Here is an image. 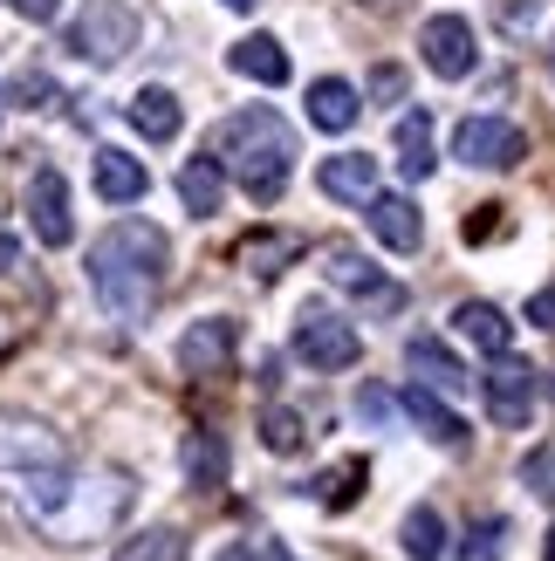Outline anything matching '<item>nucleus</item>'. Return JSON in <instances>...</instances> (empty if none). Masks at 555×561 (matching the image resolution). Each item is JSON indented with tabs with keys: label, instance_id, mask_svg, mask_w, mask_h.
I'll list each match as a JSON object with an SVG mask.
<instances>
[{
	"label": "nucleus",
	"instance_id": "f257e3e1",
	"mask_svg": "<svg viewBox=\"0 0 555 561\" xmlns=\"http://www.w3.org/2000/svg\"><path fill=\"white\" fill-rule=\"evenodd\" d=\"M165 261H172L165 233L145 227V219H124V227H110L90 247V288L117 322H145L158 288H165Z\"/></svg>",
	"mask_w": 555,
	"mask_h": 561
},
{
	"label": "nucleus",
	"instance_id": "f03ea898",
	"mask_svg": "<svg viewBox=\"0 0 555 561\" xmlns=\"http://www.w3.org/2000/svg\"><path fill=\"white\" fill-rule=\"evenodd\" d=\"M0 486H8L27 514L55 520L76 493V466H69V445L55 438L42 417H0Z\"/></svg>",
	"mask_w": 555,
	"mask_h": 561
},
{
	"label": "nucleus",
	"instance_id": "7ed1b4c3",
	"mask_svg": "<svg viewBox=\"0 0 555 561\" xmlns=\"http://www.w3.org/2000/svg\"><path fill=\"white\" fill-rule=\"evenodd\" d=\"M213 164L234 172L254 199H274V192L288 185V164H295V130L274 117V110H240V117L219 124Z\"/></svg>",
	"mask_w": 555,
	"mask_h": 561
},
{
	"label": "nucleus",
	"instance_id": "20e7f679",
	"mask_svg": "<svg viewBox=\"0 0 555 561\" xmlns=\"http://www.w3.org/2000/svg\"><path fill=\"white\" fill-rule=\"evenodd\" d=\"M69 48L82 62H124L137 48V8L131 0H90V8L76 14V27H69Z\"/></svg>",
	"mask_w": 555,
	"mask_h": 561
},
{
	"label": "nucleus",
	"instance_id": "39448f33",
	"mask_svg": "<svg viewBox=\"0 0 555 561\" xmlns=\"http://www.w3.org/2000/svg\"><path fill=\"white\" fill-rule=\"evenodd\" d=\"M295 356L309 363V370H350V363L364 356V335L343 316H329V308H302L295 316Z\"/></svg>",
	"mask_w": 555,
	"mask_h": 561
},
{
	"label": "nucleus",
	"instance_id": "423d86ee",
	"mask_svg": "<svg viewBox=\"0 0 555 561\" xmlns=\"http://www.w3.org/2000/svg\"><path fill=\"white\" fill-rule=\"evenodd\" d=\"M521 151H529V137H521L508 117H466L453 130V158L480 164V172H508V164H521Z\"/></svg>",
	"mask_w": 555,
	"mask_h": 561
},
{
	"label": "nucleus",
	"instance_id": "0eeeda50",
	"mask_svg": "<svg viewBox=\"0 0 555 561\" xmlns=\"http://www.w3.org/2000/svg\"><path fill=\"white\" fill-rule=\"evenodd\" d=\"M480 390H487V411H494V425L521 432V425H529V417H535L542 377L529 370V363H514V356H494V370L480 377Z\"/></svg>",
	"mask_w": 555,
	"mask_h": 561
},
{
	"label": "nucleus",
	"instance_id": "6e6552de",
	"mask_svg": "<svg viewBox=\"0 0 555 561\" xmlns=\"http://www.w3.org/2000/svg\"><path fill=\"white\" fill-rule=\"evenodd\" d=\"M234 350H240V322L206 316V322H192L179 335V370L185 377H227L234 370Z\"/></svg>",
	"mask_w": 555,
	"mask_h": 561
},
{
	"label": "nucleus",
	"instance_id": "1a4fd4ad",
	"mask_svg": "<svg viewBox=\"0 0 555 561\" xmlns=\"http://www.w3.org/2000/svg\"><path fill=\"white\" fill-rule=\"evenodd\" d=\"M419 48H426V69L432 76H446V82H460V76H474V21L466 14H432L426 27H419Z\"/></svg>",
	"mask_w": 555,
	"mask_h": 561
},
{
	"label": "nucleus",
	"instance_id": "9d476101",
	"mask_svg": "<svg viewBox=\"0 0 555 561\" xmlns=\"http://www.w3.org/2000/svg\"><path fill=\"white\" fill-rule=\"evenodd\" d=\"M27 219H35V240L42 247H69L76 240V213H69V179L42 164L35 185H27Z\"/></svg>",
	"mask_w": 555,
	"mask_h": 561
},
{
	"label": "nucleus",
	"instance_id": "9b49d317",
	"mask_svg": "<svg viewBox=\"0 0 555 561\" xmlns=\"http://www.w3.org/2000/svg\"><path fill=\"white\" fill-rule=\"evenodd\" d=\"M405 363H411V383L439 390V398H460V390H474V377H466V363L439 343V335H411L405 343Z\"/></svg>",
	"mask_w": 555,
	"mask_h": 561
},
{
	"label": "nucleus",
	"instance_id": "f8f14e48",
	"mask_svg": "<svg viewBox=\"0 0 555 561\" xmlns=\"http://www.w3.org/2000/svg\"><path fill=\"white\" fill-rule=\"evenodd\" d=\"M371 213V233L384 240V247H392V254H419V240H426V219H419V206H411L405 199V192H371V199H364Z\"/></svg>",
	"mask_w": 555,
	"mask_h": 561
},
{
	"label": "nucleus",
	"instance_id": "ddd939ff",
	"mask_svg": "<svg viewBox=\"0 0 555 561\" xmlns=\"http://www.w3.org/2000/svg\"><path fill=\"white\" fill-rule=\"evenodd\" d=\"M316 185L329 192V199H343V206H364L371 192H377V158H364V151H337V158H322Z\"/></svg>",
	"mask_w": 555,
	"mask_h": 561
},
{
	"label": "nucleus",
	"instance_id": "4468645a",
	"mask_svg": "<svg viewBox=\"0 0 555 561\" xmlns=\"http://www.w3.org/2000/svg\"><path fill=\"white\" fill-rule=\"evenodd\" d=\"M97 192H103L110 206H131V199H145V192H151L145 158H131V151H97Z\"/></svg>",
	"mask_w": 555,
	"mask_h": 561
},
{
	"label": "nucleus",
	"instance_id": "2eb2a0df",
	"mask_svg": "<svg viewBox=\"0 0 555 561\" xmlns=\"http://www.w3.org/2000/svg\"><path fill=\"white\" fill-rule=\"evenodd\" d=\"M453 322H460L466 343L487 350V356H508V350H514V322H508L494 301H460V308H453Z\"/></svg>",
	"mask_w": 555,
	"mask_h": 561
},
{
	"label": "nucleus",
	"instance_id": "dca6fc26",
	"mask_svg": "<svg viewBox=\"0 0 555 561\" xmlns=\"http://www.w3.org/2000/svg\"><path fill=\"white\" fill-rule=\"evenodd\" d=\"M356 110H364V96H356L343 76L309 82V124H316V130H350V124H356Z\"/></svg>",
	"mask_w": 555,
	"mask_h": 561
},
{
	"label": "nucleus",
	"instance_id": "f3484780",
	"mask_svg": "<svg viewBox=\"0 0 555 561\" xmlns=\"http://www.w3.org/2000/svg\"><path fill=\"white\" fill-rule=\"evenodd\" d=\"M234 76L261 82V90H282V82H288V55H282V42H274V35H247V42L234 48Z\"/></svg>",
	"mask_w": 555,
	"mask_h": 561
},
{
	"label": "nucleus",
	"instance_id": "a211bd4d",
	"mask_svg": "<svg viewBox=\"0 0 555 561\" xmlns=\"http://www.w3.org/2000/svg\"><path fill=\"white\" fill-rule=\"evenodd\" d=\"M329 267V280H337V288H350V295H371V301H398V288H392V280H384L364 254H350V247H329V254H322Z\"/></svg>",
	"mask_w": 555,
	"mask_h": 561
},
{
	"label": "nucleus",
	"instance_id": "6ab92c4d",
	"mask_svg": "<svg viewBox=\"0 0 555 561\" xmlns=\"http://www.w3.org/2000/svg\"><path fill=\"white\" fill-rule=\"evenodd\" d=\"M405 411H411V425H419L432 445H466V425L446 411V398H439V390H426V383H411L405 390Z\"/></svg>",
	"mask_w": 555,
	"mask_h": 561
},
{
	"label": "nucleus",
	"instance_id": "aec40b11",
	"mask_svg": "<svg viewBox=\"0 0 555 561\" xmlns=\"http://www.w3.org/2000/svg\"><path fill=\"white\" fill-rule=\"evenodd\" d=\"M131 124L145 130L151 145H172L179 124H185V110H179V96H172V90H137V96H131Z\"/></svg>",
	"mask_w": 555,
	"mask_h": 561
},
{
	"label": "nucleus",
	"instance_id": "412c9836",
	"mask_svg": "<svg viewBox=\"0 0 555 561\" xmlns=\"http://www.w3.org/2000/svg\"><path fill=\"white\" fill-rule=\"evenodd\" d=\"M179 199H185V213H200V219H213L219 206H227V172H219L213 158H192L185 172H179Z\"/></svg>",
	"mask_w": 555,
	"mask_h": 561
},
{
	"label": "nucleus",
	"instance_id": "4be33fe9",
	"mask_svg": "<svg viewBox=\"0 0 555 561\" xmlns=\"http://www.w3.org/2000/svg\"><path fill=\"white\" fill-rule=\"evenodd\" d=\"M185 480L192 486H227V438H219V432H192L185 438Z\"/></svg>",
	"mask_w": 555,
	"mask_h": 561
},
{
	"label": "nucleus",
	"instance_id": "5701e85b",
	"mask_svg": "<svg viewBox=\"0 0 555 561\" xmlns=\"http://www.w3.org/2000/svg\"><path fill=\"white\" fill-rule=\"evenodd\" d=\"M432 117L419 110V117H398V172L419 185V179H432Z\"/></svg>",
	"mask_w": 555,
	"mask_h": 561
},
{
	"label": "nucleus",
	"instance_id": "b1692460",
	"mask_svg": "<svg viewBox=\"0 0 555 561\" xmlns=\"http://www.w3.org/2000/svg\"><path fill=\"white\" fill-rule=\"evenodd\" d=\"M288 261H302V240H295V233H254V240L240 247V267L261 274V280H274Z\"/></svg>",
	"mask_w": 555,
	"mask_h": 561
},
{
	"label": "nucleus",
	"instance_id": "393cba45",
	"mask_svg": "<svg viewBox=\"0 0 555 561\" xmlns=\"http://www.w3.org/2000/svg\"><path fill=\"white\" fill-rule=\"evenodd\" d=\"M405 554L411 561H439V554H446V520H439V507H411L405 514Z\"/></svg>",
	"mask_w": 555,
	"mask_h": 561
},
{
	"label": "nucleus",
	"instance_id": "a878e982",
	"mask_svg": "<svg viewBox=\"0 0 555 561\" xmlns=\"http://www.w3.org/2000/svg\"><path fill=\"white\" fill-rule=\"evenodd\" d=\"M110 561H185V535L179 527H145V535H131Z\"/></svg>",
	"mask_w": 555,
	"mask_h": 561
},
{
	"label": "nucleus",
	"instance_id": "bb28decb",
	"mask_svg": "<svg viewBox=\"0 0 555 561\" xmlns=\"http://www.w3.org/2000/svg\"><path fill=\"white\" fill-rule=\"evenodd\" d=\"M261 445H268V453H302V417L288 404H274L261 417Z\"/></svg>",
	"mask_w": 555,
	"mask_h": 561
},
{
	"label": "nucleus",
	"instance_id": "cd10ccee",
	"mask_svg": "<svg viewBox=\"0 0 555 561\" xmlns=\"http://www.w3.org/2000/svg\"><path fill=\"white\" fill-rule=\"evenodd\" d=\"M356 480H364V466H337V472H329V480H322V507H350V500H356Z\"/></svg>",
	"mask_w": 555,
	"mask_h": 561
},
{
	"label": "nucleus",
	"instance_id": "c85d7f7f",
	"mask_svg": "<svg viewBox=\"0 0 555 561\" xmlns=\"http://www.w3.org/2000/svg\"><path fill=\"white\" fill-rule=\"evenodd\" d=\"M460 561H501V520H480L474 535H466Z\"/></svg>",
	"mask_w": 555,
	"mask_h": 561
},
{
	"label": "nucleus",
	"instance_id": "c756f323",
	"mask_svg": "<svg viewBox=\"0 0 555 561\" xmlns=\"http://www.w3.org/2000/svg\"><path fill=\"white\" fill-rule=\"evenodd\" d=\"M48 96H55V82H48V76H35V69L14 82V103H21V110H48Z\"/></svg>",
	"mask_w": 555,
	"mask_h": 561
},
{
	"label": "nucleus",
	"instance_id": "7c9ffc66",
	"mask_svg": "<svg viewBox=\"0 0 555 561\" xmlns=\"http://www.w3.org/2000/svg\"><path fill=\"white\" fill-rule=\"evenodd\" d=\"M529 486H535L542 500H555V453H535V459H529Z\"/></svg>",
	"mask_w": 555,
	"mask_h": 561
},
{
	"label": "nucleus",
	"instance_id": "2f4dec72",
	"mask_svg": "<svg viewBox=\"0 0 555 561\" xmlns=\"http://www.w3.org/2000/svg\"><path fill=\"white\" fill-rule=\"evenodd\" d=\"M529 322H535V329H555V288H542V295L529 301Z\"/></svg>",
	"mask_w": 555,
	"mask_h": 561
},
{
	"label": "nucleus",
	"instance_id": "473e14b6",
	"mask_svg": "<svg viewBox=\"0 0 555 561\" xmlns=\"http://www.w3.org/2000/svg\"><path fill=\"white\" fill-rule=\"evenodd\" d=\"M494 213H501V206H480V219H474V213H466V240H487L494 227H501V219H494Z\"/></svg>",
	"mask_w": 555,
	"mask_h": 561
},
{
	"label": "nucleus",
	"instance_id": "72a5a7b5",
	"mask_svg": "<svg viewBox=\"0 0 555 561\" xmlns=\"http://www.w3.org/2000/svg\"><path fill=\"white\" fill-rule=\"evenodd\" d=\"M398 90H405L398 69H377V76H371V96H398Z\"/></svg>",
	"mask_w": 555,
	"mask_h": 561
},
{
	"label": "nucleus",
	"instance_id": "f704fd0d",
	"mask_svg": "<svg viewBox=\"0 0 555 561\" xmlns=\"http://www.w3.org/2000/svg\"><path fill=\"white\" fill-rule=\"evenodd\" d=\"M14 8H21L27 21H55V8H63V0H14Z\"/></svg>",
	"mask_w": 555,
	"mask_h": 561
},
{
	"label": "nucleus",
	"instance_id": "c9c22d12",
	"mask_svg": "<svg viewBox=\"0 0 555 561\" xmlns=\"http://www.w3.org/2000/svg\"><path fill=\"white\" fill-rule=\"evenodd\" d=\"M356 411H364V417H371V425H377V417H384V411H392V404H384V390H364V398H356Z\"/></svg>",
	"mask_w": 555,
	"mask_h": 561
},
{
	"label": "nucleus",
	"instance_id": "e433bc0d",
	"mask_svg": "<svg viewBox=\"0 0 555 561\" xmlns=\"http://www.w3.org/2000/svg\"><path fill=\"white\" fill-rule=\"evenodd\" d=\"M14 261H21V247H14V240H8V233H0V274H8V267H14Z\"/></svg>",
	"mask_w": 555,
	"mask_h": 561
},
{
	"label": "nucleus",
	"instance_id": "4c0bfd02",
	"mask_svg": "<svg viewBox=\"0 0 555 561\" xmlns=\"http://www.w3.org/2000/svg\"><path fill=\"white\" fill-rule=\"evenodd\" d=\"M261 554H268V561H295V554H288V548H282V541H268V548H261Z\"/></svg>",
	"mask_w": 555,
	"mask_h": 561
},
{
	"label": "nucleus",
	"instance_id": "58836bf2",
	"mask_svg": "<svg viewBox=\"0 0 555 561\" xmlns=\"http://www.w3.org/2000/svg\"><path fill=\"white\" fill-rule=\"evenodd\" d=\"M219 561H247V548H240V541H234V548H219Z\"/></svg>",
	"mask_w": 555,
	"mask_h": 561
},
{
	"label": "nucleus",
	"instance_id": "ea45409f",
	"mask_svg": "<svg viewBox=\"0 0 555 561\" xmlns=\"http://www.w3.org/2000/svg\"><path fill=\"white\" fill-rule=\"evenodd\" d=\"M548 561H555V527H548Z\"/></svg>",
	"mask_w": 555,
	"mask_h": 561
},
{
	"label": "nucleus",
	"instance_id": "a19ab883",
	"mask_svg": "<svg viewBox=\"0 0 555 561\" xmlns=\"http://www.w3.org/2000/svg\"><path fill=\"white\" fill-rule=\"evenodd\" d=\"M227 8H254V0H227Z\"/></svg>",
	"mask_w": 555,
	"mask_h": 561
},
{
	"label": "nucleus",
	"instance_id": "79ce46f5",
	"mask_svg": "<svg viewBox=\"0 0 555 561\" xmlns=\"http://www.w3.org/2000/svg\"><path fill=\"white\" fill-rule=\"evenodd\" d=\"M371 8H398V0H371Z\"/></svg>",
	"mask_w": 555,
	"mask_h": 561
},
{
	"label": "nucleus",
	"instance_id": "37998d69",
	"mask_svg": "<svg viewBox=\"0 0 555 561\" xmlns=\"http://www.w3.org/2000/svg\"><path fill=\"white\" fill-rule=\"evenodd\" d=\"M548 76H555V48H548Z\"/></svg>",
	"mask_w": 555,
	"mask_h": 561
},
{
	"label": "nucleus",
	"instance_id": "c03bdc74",
	"mask_svg": "<svg viewBox=\"0 0 555 561\" xmlns=\"http://www.w3.org/2000/svg\"><path fill=\"white\" fill-rule=\"evenodd\" d=\"M548 398H555V377H548Z\"/></svg>",
	"mask_w": 555,
	"mask_h": 561
}]
</instances>
